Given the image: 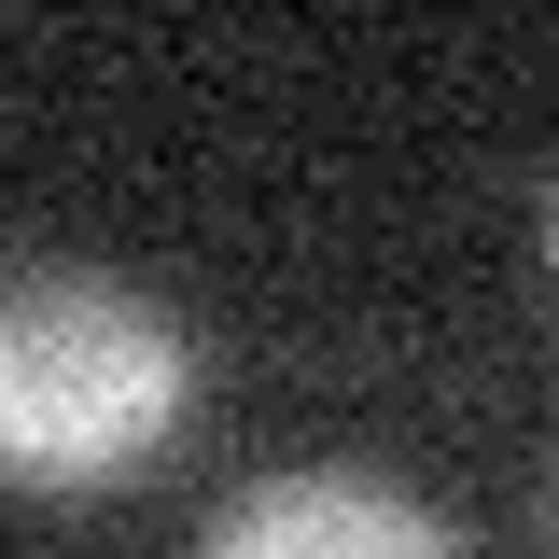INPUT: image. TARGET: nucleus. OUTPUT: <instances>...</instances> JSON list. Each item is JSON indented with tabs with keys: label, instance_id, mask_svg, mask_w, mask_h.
I'll list each match as a JSON object with an SVG mask.
<instances>
[{
	"label": "nucleus",
	"instance_id": "1",
	"mask_svg": "<svg viewBox=\"0 0 559 559\" xmlns=\"http://www.w3.org/2000/svg\"><path fill=\"white\" fill-rule=\"evenodd\" d=\"M197 419V322L112 266L0 280V489L98 503L154 476Z\"/></svg>",
	"mask_w": 559,
	"mask_h": 559
},
{
	"label": "nucleus",
	"instance_id": "2",
	"mask_svg": "<svg viewBox=\"0 0 559 559\" xmlns=\"http://www.w3.org/2000/svg\"><path fill=\"white\" fill-rule=\"evenodd\" d=\"M197 559H462V532L364 462H294V476L238 489L197 532Z\"/></svg>",
	"mask_w": 559,
	"mask_h": 559
},
{
	"label": "nucleus",
	"instance_id": "3",
	"mask_svg": "<svg viewBox=\"0 0 559 559\" xmlns=\"http://www.w3.org/2000/svg\"><path fill=\"white\" fill-rule=\"evenodd\" d=\"M532 238H546V280H559V168H546V197H532Z\"/></svg>",
	"mask_w": 559,
	"mask_h": 559
},
{
	"label": "nucleus",
	"instance_id": "4",
	"mask_svg": "<svg viewBox=\"0 0 559 559\" xmlns=\"http://www.w3.org/2000/svg\"><path fill=\"white\" fill-rule=\"evenodd\" d=\"M546 546H559V489H546Z\"/></svg>",
	"mask_w": 559,
	"mask_h": 559
}]
</instances>
